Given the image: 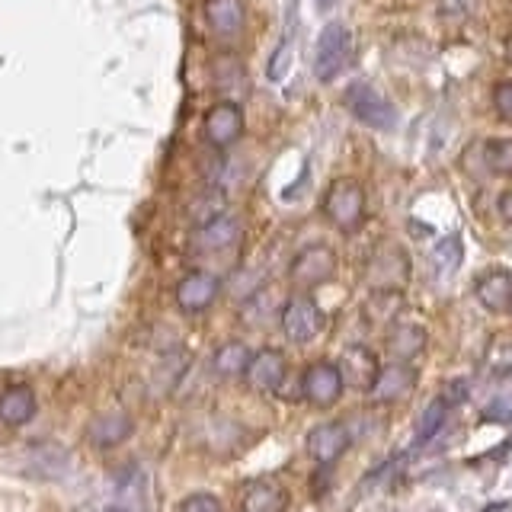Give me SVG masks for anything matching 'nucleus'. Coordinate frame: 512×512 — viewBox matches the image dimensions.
Wrapping results in <instances>:
<instances>
[{
	"label": "nucleus",
	"mask_w": 512,
	"mask_h": 512,
	"mask_svg": "<svg viewBox=\"0 0 512 512\" xmlns=\"http://www.w3.org/2000/svg\"><path fill=\"white\" fill-rule=\"evenodd\" d=\"M132 432H135L132 416L122 413V410H109V413H100V416H96V420L90 423L87 439H90L96 448H112V445L125 442L128 436H132Z\"/></svg>",
	"instance_id": "16"
},
{
	"label": "nucleus",
	"mask_w": 512,
	"mask_h": 512,
	"mask_svg": "<svg viewBox=\"0 0 512 512\" xmlns=\"http://www.w3.org/2000/svg\"><path fill=\"white\" fill-rule=\"evenodd\" d=\"M343 388L346 384H343L340 365L336 362H314L301 381V391L314 407H333L336 400L343 397Z\"/></svg>",
	"instance_id": "6"
},
{
	"label": "nucleus",
	"mask_w": 512,
	"mask_h": 512,
	"mask_svg": "<svg viewBox=\"0 0 512 512\" xmlns=\"http://www.w3.org/2000/svg\"><path fill=\"white\" fill-rule=\"evenodd\" d=\"M221 282L212 276V272H189L186 279H180L176 285V304L186 314H202L208 304L218 298Z\"/></svg>",
	"instance_id": "11"
},
{
	"label": "nucleus",
	"mask_w": 512,
	"mask_h": 512,
	"mask_svg": "<svg viewBox=\"0 0 512 512\" xmlns=\"http://www.w3.org/2000/svg\"><path fill=\"white\" fill-rule=\"evenodd\" d=\"M352 55V36L343 23H330L324 26L317 39V55H314V74L320 80H333L340 74Z\"/></svg>",
	"instance_id": "3"
},
{
	"label": "nucleus",
	"mask_w": 512,
	"mask_h": 512,
	"mask_svg": "<svg viewBox=\"0 0 512 512\" xmlns=\"http://www.w3.org/2000/svg\"><path fill=\"white\" fill-rule=\"evenodd\" d=\"M445 413H448V404L445 400H436L426 413H423V423H420V439H429V436H436V429L445 423Z\"/></svg>",
	"instance_id": "24"
},
{
	"label": "nucleus",
	"mask_w": 512,
	"mask_h": 512,
	"mask_svg": "<svg viewBox=\"0 0 512 512\" xmlns=\"http://www.w3.org/2000/svg\"><path fill=\"white\" fill-rule=\"evenodd\" d=\"M474 154H480V167L490 176H512V138H500V141H484L471 148Z\"/></svg>",
	"instance_id": "21"
},
{
	"label": "nucleus",
	"mask_w": 512,
	"mask_h": 512,
	"mask_svg": "<svg viewBox=\"0 0 512 512\" xmlns=\"http://www.w3.org/2000/svg\"><path fill=\"white\" fill-rule=\"evenodd\" d=\"M244 512H285L288 509V490L276 480H250L244 487V500H240Z\"/></svg>",
	"instance_id": "15"
},
{
	"label": "nucleus",
	"mask_w": 512,
	"mask_h": 512,
	"mask_svg": "<svg viewBox=\"0 0 512 512\" xmlns=\"http://www.w3.org/2000/svg\"><path fill=\"white\" fill-rule=\"evenodd\" d=\"M205 20L218 36H237L244 26V7H240V0H208Z\"/></svg>",
	"instance_id": "20"
},
{
	"label": "nucleus",
	"mask_w": 512,
	"mask_h": 512,
	"mask_svg": "<svg viewBox=\"0 0 512 512\" xmlns=\"http://www.w3.org/2000/svg\"><path fill=\"white\" fill-rule=\"evenodd\" d=\"M426 330L420 327V324H397V327H391V333H388V352L397 359V362H413L420 352L426 349Z\"/></svg>",
	"instance_id": "19"
},
{
	"label": "nucleus",
	"mask_w": 512,
	"mask_h": 512,
	"mask_svg": "<svg viewBox=\"0 0 512 512\" xmlns=\"http://www.w3.org/2000/svg\"><path fill=\"white\" fill-rule=\"evenodd\" d=\"M349 445H352V436H349L346 423H320L308 432V455L317 464L340 461Z\"/></svg>",
	"instance_id": "10"
},
{
	"label": "nucleus",
	"mask_w": 512,
	"mask_h": 512,
	"mask_svg": "<svg viewBox=\"0 0 512 512\" xmlns=\"http://www.w3.org/2000/svg\"><path fill=\"white\" fill-rule=\"evenodd\" d=\"M496 208H500L503 221H506V224H512V189H509V192H503V196H500V205H496Z\"/></svg>",
	"instance_id": "28"
},
{
	"label": "nucleus",
	"mask_w": 512,
	"mask_h": 512,
	"mask_svg": "<svg viewBox=\"0 0 512 512\" xmlns=\"http://www.w3.org/2000/svg\"><path fill=\"white\" fill-rule=\"evenodd\" d=\"M346 106H349L352 116H356L368 128H381V132H388V128L397 125L394 106L384 100L378 90L368 87V84H352L346 90Z\"/></svg>",
	"instance_id": "5"
},
{
	"label": "nucleus",
	"mask_w": 512,
	"mask_h": 512,
	"mask_svg": "<svg viewBox=\"0 0 512 512\" xmlns=\"http://www.w3.org/2000/svg\"><path fill=\"white\" fill-rule=\"evenodd\" d=\"M413 384H416V368L407 362H394V365H381L368 394H372L375 404H397V400H404L413 391Z\"/></svg>",
	"instance_id": "9"
},
{
	"label": "nucleus",
	"mask_w": 512,
	"mask_h": 512,
	"mask_svg": "<svg viewBox=\"0 0 512 512\" xmlns=\"http://www.w3.org/2000/svg\"><path fill=\"white\" fill-rule=\"evenodd\" d=\"M36 394H32L29 384H10V388L0 394V420L7 426H26L32 416H36Z\"/></svg>",
	"instance_id": "18"
},
{
	"label": "nucleus",
	"mask_w": 512,
	"mask_h": 512,
	"mask_svg": "<svg viewBox=\"0 0 512 512\" xmlns=\"http://www.w3.org/2000/svg\"><path fill=\"white\" fill-rule=\"evenodd\" d=\"M247 384L253 391L260 394H276L282 384H285V375H288V362L279 349H260L253 352L250 362H247Z\"/></svg>",
	"instance_id": "8"
},
{
	"label": "nucleus",
	"mask_w": 512,
	"mask_h": 512,
	"mask_svg": "<svg viewBox=\"0 0 512 512\" xmlns=\"http://www.w3.org/2000/svg\"><path fill=\"white\" fill-rule=\"evenodd\" d=\"M250 356L253 352L244 346V343H224V346H218V352L212 356V368L218 375H224V378H231V375H240V372H247V362H250Z\"/></svg>",
	"instance_id": "22"
},
{
	"label": "nucleus",
	"mask_w": 512,
	"mask_h": 512,
	"mask_svg": "<svg viewBox=\"0 0 512 512\" xmlns=\"http://www.w3.org/2000/svg\"><path fill=\"white\" fill-rule=\"evenodd\" d=\"M461 253H464V247H461V237H445V240H439L436 244V250H432V269L439 272V276H445V272H452L458 263H461Z\"/></svg>",
	"instance_id": "23"
},
{
	"label": "nucleus",
	"mask_w": 512,
	"mask_h": 512,
	"mask_svg": "<svg viewBox=\"0 0 512 512\" xmlns=\"http://www.w3.org/2000/svg\"><path fill=\"white\" fill-rule=\"evenodd\" d=\"M407 276H410V263L400 247L378 250L372 266H368V282H372L375 292H400L407 285Z\"/></svg>",
	"instance_id": "7"
},
{
	"label": "nucleus",
	"mask_w": 512,
	"mask_h": 512,
	"mask_svg": "<svg viewBox=\"0 0 512 512\" xmlns=\"http://www.w3.org/2000/svg\"><path fill=\"white\" fill-rule=\"evenodd\" d=\"M279 324H282V333L292 343H311V340H317V333L324 330V311L317 308L314 298L295 295L282 304Z\"/></svg>",
	"instance_id": "2"
},
{
	"label": "nucleus",
	"mask_w": 512,
	"mask_h": 512,
	"mask_svg": "<svg viewBox=\"0 0 512 512\" xmlns=\"http://www.w3.org/2000/svg\"><path fill=\"white\" fill-rule=\"evenodd\" d=\"M240 240V221L234 215H218L212 221L199 224V231L192 234V247L199 253H218L228 250Z\"/></svg>",
	"instance_id": "12"
},
{
	"label": "nucleus",
	"mask_w": 512,
	"mask_h": 512,
	"mask_svg": "<svg viewBox=\"0 0 512 512\" xmlns=\"http://www.w3.org/2000/svg\"><path fill=\"white\" fill-rule=\"evenodd\" d=\"M288 276H292V285L295 288H317L324 285L336 276V253L327 247V244H311L304 247L295 260H292V269H288Z\"/></svg>",
	"instance_id": "4"
},
{
	"label": "nucleus",
	"mask_w": 512,
	"mask_h": 512,
	"mask_svg": "<svg viewBox=\"0 0 512 512\" xmlns=\"http://www.w3.org/2000/svg\"><path fill=\"white\" fill-rule=\"evenodd\" d=\"M436 4H439V13L448 16V20H468L480 0H436Z\"/></svg>",
	"instance_id": "27"
},
{
	"label": "nucleus",
	"mask_w": 512,
	"mask_h": 512,
	"mask_svg": "<svg viewBox=\"0 0 512 512\" xmlns=\"http://www.w3.org/2000/svg\"><path fill=\"white\" fill-rule=\"evenodd\" d=\"M381 372V365L375 359V352L368 349V346H349L343 352V362H340V375H343V384L349 381L352 388H359V391H368L375 384Z\"/></svg>",
	"instance_id": "13"
},
{
	"label": "nucleus",
	"mask_w": 512,
	"mask_h": 512,
	"mask_svg": "<svg viewBox=\"0 0 512 512\" xmlns=\"http://www.w3.org/2000/svg\"><path fill=\"white\" fill-rule=\"evenodd\" d=\"M180 512H224V506L212 493H192L180 503Z\"/></svg>",
	"instance_id": "25"
},
{
	"label": "nucleus",
	"mask_w": 512,
	"mask_h": 512,
	"mask_svg": "<svg viewBox=\"0 0 512 512\" xmlns=\"http://www.w3.org/2000/svg\"><path fill=\"white\" fill-rule=\"evenodd\" d=\"M477 301L484 304L490 314H503L512 308V276L503 269H493L487 276L477 279Z\"/></svg>",
	"instance_id": "17"
},
{
	"label": "nucleus",
	"mask_w": 512,
	"mask_h": 512,
	"mask_svg": "<svg viewBox=\"0 0 512 512\" xmlns=\"http://www.w3.org/2000/svg\"><path fill=\"white\" fill-rule=\"evenodd\" d=\"M493 109L503 122H512V80H503V84L493 87Z\"/></svg>",
	"instance_id": "26"
},
{
	"label": "nucleus",
	"mask_w": 512,
	"mask_h": 512,
	"mask_svg": "<svg viewBox=\"0 0 512 512\" xmlns=\"http://www.w3.org/2000/svg\"><path fill=\"white\" fill-rule=\"evenodd\" d=\"M324 212L340 231L352 234L365 218V192L356 180H340L333 183L327 199H324Z\"/></svg>",
	"instance_id": "1"
},
{
	"label": "nucleus",
	"mask_w": 512,
	"mask_h": 512,
	"mask_svg": "<svg viewBox=\"0 0 512 512\" xmlns=\"http://www.w3.org/2000/svg\"><path fill=\"white\" fill-rule=\"evenodd\" d=\"M317 7H320V10H327V7H333V0H317Z\"/></svg>",
	"instance_id": "29"
},
{
	"label": "nucleus",
	"mask_w": 512,
	"mask_h": 512,
	"mask_svg": "<svg viewBox=\"0 0 512 512\" xmlns=\"http://www.w3.org/2000/svg\"><path fill=\"white\" fill-rule=\"evenodd\" d=\"M240 132H244V116H240V109L234 103H218L205 116V138L215 148H228L231 141L240 138Z\"/></svg>",
	"instance_id": "14"
}]
</instances>
